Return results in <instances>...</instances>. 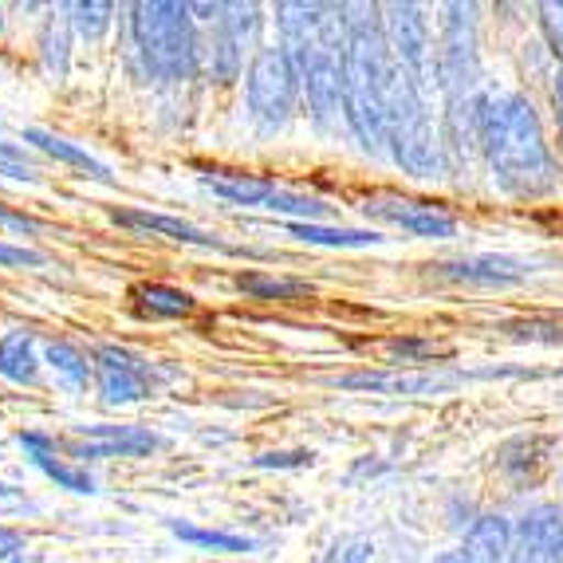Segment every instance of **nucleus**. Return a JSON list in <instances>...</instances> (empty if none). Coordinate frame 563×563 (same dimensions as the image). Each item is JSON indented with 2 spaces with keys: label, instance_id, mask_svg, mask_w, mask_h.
Masks as SVG:
<instances>
[{
  "label": "nucleus",
  "instance_id": "obj_27",
  "mask_svg": "<svg viewBox=\"0 0 563 563\" xmlns=\"http://www.w3.org/2000/svg\"><path fill=\"white\" fill-rule=\"evenodd\" d=\"M236 288L244 296H256V300H296V296H308V280H280V276H256V273L236 276Z\"/></svg>",
  "mask_w": 563,
  "mask_h": 563
},
{
  "label": "nucleus",
  "instance_id": "obj_28",
  "mask_svg": "<svg viewBox=\"0 0 563 563\" xmlns=\"http://www.w3.org/2000/svg\"><path fill=\"white\" fill-rule=\"evenodd\" d=\"M40 56H44V67L56 79L67 76V24L64 20H47L44 36H40Z\"/></svg>",
  "mask_w": 563,
  "mask_h": 563
},
{
  "label": "nucleus",
  "instance_id": "obj_34",
  "mask_svg": "<svg viewBox=\"0 0 563 563\" xmlns=\"http://www.w3.org/2000/svg\"><path fill=\"white\" fill-rule=\"evenodd\" d=\"M0 225L12 229V233H40V221H32V217L24 213H12V209L0 206Z\"/></svg>",
  "mask_w": 563,
  "mask_h": 563
},
{
  "label": "nucleus",
  "instance_id": "obj_36",
  "mask_svg": "<svg viewBox=\"0 0 563 563\" xmlns=\"http://www.w3.org/2000/svg\"><path fill=\"white\" fill-rule=\"evenodd\" d=\"M552 107H555V126H560V142H563V64L555 67V76H552Z\"/></svg>",
  "mask_w": 563,
  "mask_h": 563
},
{
  "label": "nucleus",
  "instance_id": "obj_18",
  "mask_svg": "<svg viewBox=\"0 0 563 563\" xmlns=\"http://www.w3.org/2000/svg\"><path fill=\"white\" fill-rule=\"evenodd\" d=\"M20 445L29 450L32 465H36V470H44L59 488H71V493H95L91 473H87V470H71V465H64V461L52 457V445H56L52 438H40V433H20Z\"/></svg>",
  "mask_w": 563,
  "mask_h": 563
},
{
  "label": "nucleus",
  "instance_id": "obj_30",
  "mask_svg": "<svg viewBox=\"0 0 563 563\" xmlns=\"http://www.w3.org/2000/svg\"><path fill=\"white\" fill-rule=\"evenodd\" d=\"M536 12H540V29H544L548 47L563 59V0H544V4H536Z\"/></svg>",
  "mask_w": 563,
  "mask_h": 563
},
{
  "label": "nucleus",
  "instance_id": "obj_26",
  "mask_svg": "<svg viewBox=\"0 0 563 563\" xmlns=\"http://www.w3.org/2000/svg\"><path fill=\"white\" fill-rule=\"evenodd\" d=\"M67 24L79 32L84 40H99L107 29H111V12L114 4L107 0H76V4H67Z\"/></svg>",
  "mask_w": 563,
  "mask_h": 563
},
{
  "label": "nucleus",
  "instance_id": "obj_29",
  "mask_svg": "<svg viewBox=\"0 0 563 563\" xmlns=\"http://www.w3.org/2000/svg\"><path fill=\"white\" fill-rule=\"evenodd\" d=\"M371 555H375V544L366 536H343V540L331 544L323 563H371Z\"/></svg>",
  "mask_w": 563,
  "mask_h": 563
},
{
  "label": "nucleus",
  "instance_id": "obj_17",
  "mask_svg": "<svg viewBox=\"0 0 563 563\" xmlns=\"http://www.w3.org/2000/svg\"><path fill=\"white\" fill-rule=\"evenodd\" d=\"M465 563H508L512 555V525L497 512L477 517L465 536V548H461Z\"/></svg>",
  "mask_w": 563,
  "mask_h": 563
},
{
  "label": "nucleus",
  "instance_id": "obj_31",
  "mask_svg": "<svg viewBox=\"0 0 563 563\" xmlns=\"http://www.w3.org/2000/svg\"><path fill=\"white\" fill-rule=\"evenodd\" d=\"M256 470H303L311 465V453L308 450H284V453H261L253 457Z\"/></svg>",
  "mask_w": 563,
  "mask_h": 563
},
{
  "label": "nucleus",
  "instance_id": "obj_16",
  "mask_svg": "<svg viewBox=\"0 0 563 563\" xmlns=\"http://www.w3.org/2000/svg\"><path fill=\"white\" fill-rule=\"evenodd\" d=\"M111 221L126 229H139V233H151V236H166V241H178V244H198V249H213V253H241L233 249L229 241L221 236L206 233V229L189 225L181 217H166V213H146V209H111Z\"/></svg>",
  "mask_w": 563,
  "mask_h": 563
},
{
  "label": "nucleus",
  "instance_id": "obj_5",
  "mask_svg": "<svg viewBox=\"0 0 563 563\" xmlns=\"http://www.w3.org/2000/svg\"><path fill=\"white\" fill-rule=\"evenodd\" d=\"M131 32L146 76L158 84H186L198 71L201 40L194 32V12L178 0H142L134 4Z\"/></svg>",
  "mask_w": 563,
  "mask_h": 563
},
{
  "label": "nucleus",
  "instance_id": "obj_23",
  "mask_svg": "<svg viewBox=\"0 0 563 563\" xmlns=\"http://www.w3.org/2000/svg\"><path fill=\"white\" fill-rule=\"evenodd\" d=\"M44 358H47V366L56 371L59 383L71 390V395H79V390L87 386V378H91V363H87V358L79 355L71 343H47Z\"/></svg>",
  "mask_w": 563,
  "mask_h": 563
},
{
  "label": "nucleus",
  "instance_id": "obj_2",
  "mask_svg": "<svg viewBox=\"0 0 563 563\" xmlns=\"http://www.w3.org/2000/svg\"><path fill=\"white\" fill-rule=\"evenodd\" d=\"M284 52H288L300 91L308 95L311 122L331 131L343 107V40L347 4H276Z\"/></svg>",
  "mask_w": 563,
  "mask_h": 563
},
{
  "label": "nucleus",
  "instance_id": "obj_11",
  "mask_svg": "<svg viewBox=\"0 0 563 563\" xmlns=\"http://www.w3.org/2000/svg\"><path fill=\"white\" fill-rule=\"evenodd\" d=\"M508 563H563V508L536 505L512 525Z\"/></svg>",
  "mask_w": 563,
  "mask_h": 563
},
{
  "label": "nucleus",
  "instance_id": "obj_12",
  "mask_svg": "<svg viewBox=\"0 0 563 563\" xmlns=\"http://www.w3.org/2000/svg\"><path fill=\"white\" fill-rule=\"evenodd\" d=\"M465 375H450V371H355V375L331 378V386L339 390H366V395H445L461 383Z\"/></svg>",
  "mask_w": 563,
  "mask_h": 563
},
{
  "label": "nucleus",
  "instance_id": "obj_21",
  "mask_svg": "<svg viewBox=\"0 0 563 563\" xmlns=\"http://www.w3.org/2000/svg\"><path fill=\"white\" fill-rule=\"evenodd\" d=\"M36 343H32V331L16 328L0 339V375L12 378V383H32L36 378Z\"/></svg>",
  "mask_w": 563,
  "mask_h": 563
},
{
  "label": "nucleus",
  "instance_id": "obj_9",
  "mask_svg": "<svg viewBox=\"0 0 563 563\" xmlns=\"http://www.w3.org/2000/svg\"><path fill=\"white\" fill-rule=\"evenodd\" d=\"M383 29L386 44H390V56L398 59L410 84L430 99V91L438 87V59H433V40L430 24H426L422 9L418 4H386Z\"/></svg>",
  "mask_w": 563,
  "mask_h": 563
},
{
  "label": "nucleus",
  "instance_id": "obj_24",
  "mask_svg": "<svg viewBox=\"0 0 563 563\" xmlns=\"http://www.w3.org/2000/svg\"><path fill=\"white\" fill-rule=\"evenodd\" d=\"M169 532L186 540V544H198V548H213V552H253L256 540L249 536H233V532H213V528H198V525H186V520H169Z\"/></svg>",
  "mask_w": 563,
  "mask_h": 563
},
{
  "label": "nucleus",
  "instance_id": "obj_19",
  "mask_svg": "<svg viewBox=\"0 0 563 563\" xmlns=\"http://www.w3.org/2000/svg\"><path fill=\"white\" fill-rule=\"evenodd\" d=\"M24 142H32V146H36V151H44L47 158L67 162V166H76V169H87V174H91V178H99V181H111V169H107L103 162H95L87 151H79L76 142L59 139V134L40 131V126H29V131H24Z\"/></svg>",
  "mask_w": 563,
  "mask_h": 563
},
{
  "label": "nucleus",
  "instance_id": "obj_4",
  "mask_svg": "<svg viewBox=\"0 0 563 563\" xmlns=\"http://www.w3.org/2000/svg\"><path fill=\"white\" fill-rule=\"evenodd\" d=\"M386 154L410 178H445V169H450L445 142L433 131L430 99L410 84L398 59L390 84H386Z\"/></svg>",
  "mask_w": 563,
  "mask_h": 563
},
{
  "label": "nucleus",
  "instance_id": "obj_3",
  "mask_svg": "<svg viewBox=\"0 0 563 563\" xmlns=\"http://www.w3.org/2000/svg\"><path fill=\"white\" fill-rule=\"evenodd\" d=\"M383 9L347 4V40H343V119L366 154H386V84L395 56L386 44Z\"/></svg>",
  "mask_w": 563,
  "mask_h": 563
},
{
  "label": "nucleus",
  "instance_id": "obj_1",
  "mask_svg": "<svg viewBox=\"0 0 563 563\" xmlns=\"http://www.w3.org/2000/svg\"><path fill=\"white\" fill-rule=\"evenodd\" d=\"M481 154L493 181L512 198H544L560 186L544 122L520 91L481 95Z\"/></svg>",
  "mask_w": 563,
  "mask_h": 563
},
{
  "label": "nucleus",
  "instance_id": "obj_8",
  "mask_svg": "<svg viewBox=\"0 0 563 563\" xmlns=\"http://www.w3.org/2000/svg\"><path fill=\"white\" fill-rule=\"evenodd\" d=\"M201 186L213 189L217 198L233 201V206L268 209V213L296 217V221H308V225H316L320 217L331 213V206H323L320 198H308V194H291V189L276 186V181L256 178V174H236V169H206V174H201Z\"/></svg>",
  "mask_w": 563,
  "mask_h": 563
},
{
  "label": "nucleus",
  "instance_id": "obj_15",
  "mask_svg": "<svg viewBox=\"0 0 563 563\" xmlns=\"http://www.w3.org/2000/svg\"><path fill=\"white\" fill-rule=\"evenodd\" d=\"M84 442L71 445L76 457H142L162 445L158 433L139 430V426H79Z\"/></svg>",
  "mask_w": 563,
  "mask_h": 563
},
{
  "label": "nucleus",
  "instance_id": "obj_20",
  "mask_svg": "<svg viewBox=\"0 0 563 563\" xmlns=\"http://www.w3.org/2000/svg\"><path fill=\"white\" fill-rule=\"evenodd\" d=\"M288 233L303 244H323V249H366V244H383L375 229H328V225H308V221H291Z\"/></svg>",
  "mask_w": 563,
  "mask_h": 563
},
{
  "label": "nucleus",
  "instance_id": "obj_22",
  "mask_svg": "<svg viewBox=\"0 0 563 563\" xmlns=\"http://www.w3.org/2000/svg\"><path fill=\"white\" fill-rule=\"evenodd\" d=\"M134 300H139V311L158 316V320H178V316L194 311V296L181 288H169V284H142L134 291Z\"/></svg>",
  "mask_w": 563,
  "mask_h": 563
},
{
  "label": "nucleus",
  "instance_id": "obj_13",
  "mask_svg": "<svg viewBox=\"0 0 563 563\" xmlns=\"http://www.w3.org/2000/svg\"><path fill=\"white\" fill-rule=\"evenodd\" d=\"M363 213L386 221V225L406 229L410 236H426V241H445V236L457 233V221L453 213H445L442 206L433 201H413V198H366Z\"/></svg>",
  "mask_w": 563,
  "mask_h": 563
},
{
  "label": "nucleus",
  "instance_id": "obj_33",
  "mask_svg": "<svg viewBox=\"0 0 563 563\" xmlns=\"http://www.w3.org/2000/svg\"><path fill=\"white\" fill-rule=\"evenodd\" d=\"M0 264H4V268H40V264H44V256L32 253V249H20V244L0 241Z\"/></svg>",
  "mask_w": 563,
  "mask_h": 563
},
{
  "label": "nucleus",
  "instance_id": "obj_35",
  "mask_svg": "<svg viewBox=\"0 0 563 563\" xmlns=\"http://www.w3.org/2000/svg\"><path fill=\"white\" fill-rule=\"evenodd\" d=\"M20 552H24V540H20V532H12V528H0V560L16 563Z\"/></svg>",
  "mask_w": 563,
  "mask_h": 563
},
{
  "label": "nucleus",
  "instance_id": "obj_6",
  "mask_svg": "<svg viewBox=\"0 0 563 563\" xmlns=\"http://www.w3.org/2000/svg\"><path fill=\"white\" fill-rule=\"evenodd\" d=\"M296 99H300V79H296L288 52L284 47H256L253 64L244 71V107H249L256 131H284L296 114Z\"/></svg>",
  "mask_w": 563,
  "mask_h": 563
},
{
  "label": "nucleus",
  "instance_id": "obj_25",
  "mask_svg": "<svg viewBox=\"0 0 563 563\" xmlns=\"http://www.w3.org/2000/svg\"><path fill=\"white\" fill-rule=\"evenodd\" d=\"M544 450H548L544 438H512V442L500 445L497 465L508 477H528V473H536V465L544 461Z\"/></svg>",
  "mask_w": 563,
  "mask_h": 563
},
{
  "label": "nucleus",
  "instance_id": "obj_39",
  "mask_svg": "<svg viewBox=\"0 0 563 563\" xmlns=\"http://www.w3.org/2000/svg\"><path fill=\"white\" fill-rule=\"evenodd\" d=\"M189 12H198V20H213L221 16V4H189Z\"/></svg>",
  "mask_w": 563,
  "mask_h": 563
},
{
  "label": "nucleus",
  "instance_id": "obj_14",
  "mask_svg": "<svg viewBox=\"0 0 563 563\" xmlns=\"http://www.w3.org/2000/svg\"><path fill=\"white\" fill-rule=\"evenodd\" d=\"M438 276L453 284H470V288H512V284H525L532 276V264L505 253H477L438 264Z\"/></svg>",
  "mask_w": 563,
  "mask_h": 563
},
{
  "label": "nucleus",
  "instance_id": "obj_37",
  "mask_svg": "<svg viewBox=\"0 0 563 563\" xmlns=\"http://www.w3.org/2000/svg\"><path fill=\"white\" fill-rule=\"evenodd\" d=\"M375 473H386V465H383V461H358L355 470H351V477H347V481H358V477H375Z\"/></svg>",
  "mask_w": 563,
  "mask_h": 563
},
{
  "label": "nucleus",
  "instance_id": "obj_38",
  "mask_svg": "<svg viewBox=\"0 0 563 563\" xmlns=\"http://www.w3.org/2000/svg\"><path fill=\"white\" fill-rule=\"evenodd\" d=\"M0 158L16 162V166H29V154L20 151V146H12V142H0Z\"/></svg>",
  "mask_w": 563,
  "mask_h": 563
},
{
  "label": "nucleus",
  "instance_id": "obj_10",
  "mask_svg": "<svg viewBox=\"0 0 563 563\" xmlns=\"http://www.w3.org/2000/svg\"><path fill=\"white\" fill-rule=\"evenodd\" d=\"M95 375H99V395L107 406L142 402L154 390V366L126 347L95 351Z\"/></svg>",
  "mask_w": 563,
  "mask_h": 563
},
{
  "label": "nucleus",
  "instance_id": "obj_32",
  "mask_svg": "<svg viewBox=\"0 0 563 563\" xmlns=\"http://www.w3.org/2000/svg\"><path fill=\"white\" fill-rule=\"evenodd\" d=\"M390 355L402 358V363H418V358H433V355H442V347H433V343H422V339H395L390 343Z\"/></svg>",
  "mask_w": 563,
  "mask_h": 563
},
{
  "label": "nucleus",
  "instance_id": "obj_7",
  "mask_svg": "<svg viewBox=\"0 0 563 563\" xmlns=\"http://www.w3.org/2000/svg\"><path fill=\"white\" fill-rule=\"evenodd\" d=\"M477 84H481L477 4H445L442 47H438V87L445 91V107L473 99Z\"/></svg>",
  "mask_w": 563,
  "mask_h": 563
}]
</instances>
